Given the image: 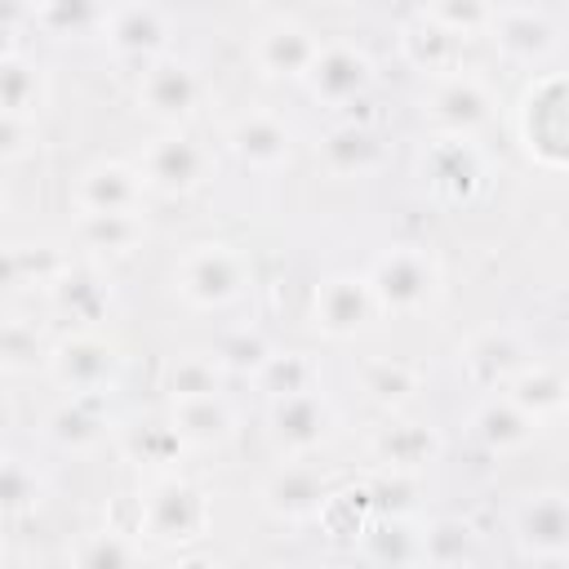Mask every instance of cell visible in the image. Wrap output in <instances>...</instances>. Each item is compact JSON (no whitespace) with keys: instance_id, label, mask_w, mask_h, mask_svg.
<instances>
[{"instance_id":"cell-7","label":"cell","mask_w":569,"mask_h":569,"mask_svg":"<svg viewBox=\"0 0 569 569\" xmlns=\"http://www.w3.org/2000/svg\"><path fill=\"white\" fill-rule=\"evenodd\" d=\"M489 107H493V98H489L485 80L471 76V71H453V76H440V80L431 84L422 116H427L445 138H467V133H476V129L489 120Z\"/></svg>"},{"instance_id":"cell-9","label":"cell","mask_w":569,"mask_h":569,"mask_svg":"<svg viewBox=\"0 0 569 569\" xmlns=\"http://www.w3.org/2000/svg\"><path fill=\"white\" fill-rule=\"evenodd\" d=\"M369 80H373V62H369V53H365L360 44H351V40H329V44H320L316 67L307 71L311 98H320V102H329V107L356 102V98L369 89Z\"/></svg>"},{"instance_id":"cell-24","label":"cell","mask_w":569,"mask_h":569,"mask_svg":"<svg viewBox=\"0 0 569 569\" xmlns=\"http://www.w3.org/2000/svg\"><path fill=\"white\" fill-rule=\"evenodd\" d=\"M471 431H476V440H480L485 449L511 453V449H525V445L533 440L538 418L525 413L511 396H493V400H485V405L471 413Z\"/></svg>"},{"instance_id":"cell-4","label":"cell","mask_w":569,"mask_h":569,"mask_svg":"<svg viewBox=\"0 0 569 569\" xmlns=\"http://www.w3.org/2000/svg\"><path fill=\"white\" fill-rule=\"evenodd\" d=\"M49 378L71 396H107L116 387L120 356L98 333H71L49 347Z\"/></svg>"},{"instance_id":"cell-6","label":"cell","mask_w":569,"mask_h":569,"mask_svg":"<svg viewBox=\"0 0 569 569\" xmlns=\"http://www.w3.org/2000/svg\"><path fill=\"white\" fill-rule=\"evenodd\" d=\"M196 102H200V76H196L191 62L164 53V58H156V62L142 67L138 107H142L151 120L178 124V120H187V116L196 111Z\"/></svg>"},{"instance_id":"cell-2","label":"cell","mask_w":569,"mask_h":569,"mask_svg":"<svg viewBox=\"0 0 569 569\" xmlns=\"http://www.w3.org/2000/svg\"><path fill=\"white\" fill-rule=\"evenodd\" d=\"M369 284H373L378 311L413 316V311H422V307L436 302V293H440V267H436V258L427 249L400 244V249H387L369 267Z\"/></svg>"},{"instance_id":"cell-3","label":"cell","mask_w":569,"mask_h":569,"mask_svg":"<svg viewBox=\"0 0 569 569\" xmlns=\"http://www.w3.org/2000/svg\"><path fill=\"white\" fill-rule=\"evenodd\" d=\"M138 525H142L147 538L169 542V547L196 542V538H204V529H209V498H204V489H196L191 480L164 476V480H156V485L142 493Z\"/></svg>"},{"instance_id":"cell-33","label":"cell","mask_w":569,"mask_h":569,"mask_svg":"<svg viewBox=\"0 0 569 569\" xmlns=\"http://www.w3.org/2000/svg\"><path fill=\"white\" fill-rule=\"evenodd\" d=\"M360 387L373 405L382 409H400L413 391H418V369L409 360H391V356H373L360 365Z\"/></svg>"},{"instance_id":"cell-28","label":"cell","mask_w":569,"mask_h":569,"mask_svg":"<svg viewBox=\"0 0 569 569\" xmlns=\"http://www.w3.org/2000/svg\"><path fill=\"white\" fill-rule=\"evenodd\" d=\"M67 267H71L67 253L53 249L49 240H22L4 249V280L13 289H53Z\"/></svg>"},{"instance_id":"cell-32","label":"cell","mask_w":569,"mask_h":569,"mask_svg":"<svg viewBox=\"0 0 569 569\" xmlns=\"http://www.w3.org/2000/svg\"><path fill=\"white\" fill-rule=\"evenodd\" d=\"M258 391H267L271 400H284V396H302V391H316L320 387V365L307 356V351H276L262 369H258Z\"/></svg>"},{"instance_id":"cell-23","label":"cell","mask_w":569,"mask_h":569,"mask_svg":"<svg viewBox=\"0 0 569 569\" xmlns=\"http://www.w3.org/2000/svg\"><path fill=\"white\" fill-rule=\"evenodd\" d=\"M49 302L58 307V316L76 320V325H98L111 311V284L102 280V271L93 267H67L58 276V284L49 289Z\"/></svg>"},{"instance_id":"cell-25","label":"cell","mask_w":569,"mask_h":569,"mask_svg":"<svg viewBox=\"0 0 569 569\" xmlns=\"http://www.w3.org/2000/svg\"><path fill=\"white\" fill-rule=\"evenodd\" d=\"M400 53L427 71V76H453L458 71V36H449L445 27H436L431 18L413 13L405 27H400Z\"/></svg>"},{"instance_id":"cell-30","label":"cell","mask_w":569,"mask_h":569,"mask_svg":"<svg viewBox=\"0 0 569 569\" xmlns=\"http://www.w3.org/2000/svg\"><path fill=\"white\" fill-rule=\"evenodd\" d=\"M173 427L182 431L187 445H222L231 440L236 431V413L222 396H209V400H187V405H173Z\"/></svg>"},{"instance_id":"cell-42","label":"cell","mask_w":569,"mask_h":569,"mask_svg":"<svg viewBox=\"0 0 569 569\" xmlns=\"http://www.w3.org/2000/svg\"><path fill=\"white\" fill-rule=\"evenodd\" d=\"M31 22L53 31V36H67V31H89V27H102L107 22V9H93V4H40L31 9Z\"/></svg>"},{"instance_id":"cell-20","label":"cell","mask_w":569,"mask_h":569,"mask_svg":"<svg viewBox=\"0 0 569 569\" xmlns=\"http://www.w3.org/2000/svg\"><path fill=\"white\" fill-rule=\"evenodd\" d=\"M227 142H231V151H236L240 164H249V169H280V164L289 160L293 133H289V124H284L280 116H271V111H244V116L231 124Z\"/></svg>"},{"instance_id":"cell-13","label":"cell","mask_w":569,"mask_h":569,"mask_svg":"<svg viewBox=\"0 0 569 569\" xmlns=\"http://www.w3.org/2000/svg\"><path fill=\"white\" fill-rule=\"evenodd\" d=\"M320 36L311 27H302L298 18H271L258 40H253V62L267 71V76H302L316 67L320 58Z\"/></svg>"},{"instance_id":"cell-47","label":"cell","mask_w":569,"mask_h":569,"mask_svg":"<svg viewBox=\"0 0 569 569\" xmlns=\"http://www.w3.org/2000/svg\"><path fill=\"white\" fill-rule=\"evenodd\" d=\"M280 569H298V565H280Z\"/></svg>"},{"instance_id":"cell-17","label":"cell","mask_w":569,"mask_h":569,"mask_svg":"<svg viewBox=\"0 0 569 569\" xmlns=\"http://www.w3.org/2000/svg\"><path fill=\"white\" fill-rule=\"evenodd\" d=\"M102 36L120 58L156 62L164 58V44H169V18L156 4H120V9H107Z\"/></svg>"},{"instance_id":"cell-27","label":"cell","mask_w":569,"mask_h":569,"mask_svg":"<svg viewBox=\"0 0 569 569\" xmlns=\"http://www.w3.org/2000/svg\"><path fill=\"white\" fill-rule=\"evenodd\" d=\"M44 102V71L22 58L13 44H4L0 53V116H22V120H36Z\"/></svg>"},{"instance_id":"cell-39","label":"cell","mask_w":569,"mask_h":569,"mask_svg":"<svg viewBox=\"0 0 569 569\" xmlns=\"http://www.w3.org/2000/svg\"><path fill=\"white\" fill-rule=\"evenodd\" d=\"M138 556H133V542L116 529H98V533H84L71 551V569H133Z\"/></svg>"},{"instance_id":"cell-10","label":"cell","mask_w":569,"mask_h":569,"mask_svg":"<svg viewBox=\"0 0 569 569\" xmlns=\"http://www.w3.org/2000/svg\"><path fill=\"white\" fill-rule=\"evenodd\" d=\"M378 311V298H373V284L369 276H351V271H338L329 276L320 289H316V329L329 333V338H351L360 333Z\"/></svg>"},{"instance_id":"cell-22","label":"cell","mask_w":569,"mask_h":569,"mask_svg":"<svg viewBox=\"0 0 569 569\" xmlns=\"http://www.w3.org/2000/svg\"><path fill=\"white\" fill-rule=\"evenodd\" d=\"M107 427H111V413H107V396H71V400H62L53 413H49V440L58 445V449H71V453H80V449H93L102 436H107Z\"/></svg>"},{"instance_id":"cell-8","label":"cell","mask_w":569,"mask_h":569,"mask_svg":"<svg viewBox=\"0 0 569 569\" xmlns=\"http://www.w3.org/2000/svg\"><path fill=\"white\" fill-rule=\"evenodd\" d=\"M267 427H271V440L280 453L289 458H302L311 449H320L329 440V427H333V409L329 400L316 391H302V396H284V400H271V413H267Z\"/></svg>"},{"instance_id":"cell-34","label":"cell","mask_w":569,"mask_h":569,"mask_svg":"<svg viewBox=\"0 0 569 569\" xmlns=\"http://www.w3.org/2000/svg\"><path fill=\"white\" fill-rule=\"evenodd\" d=\"M476 551V533L458 516H440L422 529V569H458Z\"/></svg>"},{"instance_id":"cell-15","label":"cell","mask_w":569,"mask_h":569,"mask_svg":"<svg viewBox=\"0 0 569 569\" xmlns=\"http://www.w3.org/2000/svg\"><path fill=\"white\" fill-rule=\"evenodd\" d=\"M316 156H320V164H325L333 178H369V173L382 169L387 147H382V138H378L369 124H360V120H338V124L325 129Z\"/></svg>"},{"instance_id":"cell-35","label":"cell","mask_w":569,"mask_h":569,"mask_svg":"<svg viewBox=\"0 0 569 569\" xmlns=\"http://www.w3.org/2000/svg\"><path fill=\"white\" fill-rule=\"evenodd\" d=\"M507 396H511L525 413L542 418V413H551V409H565L569 378H565L560 369H551V365H525V369L516 373V382L507 387Z\"/></svg>"},{"instance_id":"cell-45","label":"cell","mask_w":569,"mask_h":569,"mask_svg":"<svg viewBox=\"0 0 569 569\" xmlns=\"http://www.w3.org/2000/svg\"><path fill=\"white\" fill-rule=\"evenodd\" d=\"M173 569H218V565H213L209 556H187V560H178Z\"/></svg>"},{"instance_id":"cell-37","label":"cell","mask_w":569,"mask_h":569,"mask_svg":"<svg viewBox=\"0 0 569 569\" xmlns=\"http://www.w3.org/2000/svg\"><path fill=\"white\" fill-rule=\"evenodd\" d=\"M365 498H369V511H373V516L409 520V516L418 511L422 485H418V476H409V471H378V476L365 485Z\"/></svg>"},{"instance_id":"cell-44","label":"cell","mask_w":569,"mask_h":569,"mask_svg":"<svg viewBox=\"0 0 569 569\" xmlns=\"http://www.w3.org/2000/svg\"><path fill=\"white\" fill-rule=\"evenodd\" d=\"M36 142V120L0 116V160H22Z\"/></svg>"},{"instance_id":"cell-36","label":"cell","mask_w":569,"mask_h":569,"mask_svg":"<svg viewBox=\"0 0 569 569\" xmlns=\"http://www.w3.org/2000/svg\"><path fill=\"white\" fill-rule=\"evenodd\" d=\"M218 387H222V369L213 356H178L164 373V391L173 405L209 400V396H218Z\"/></svg>"},{"instance_id":"cell-38","label":"cell","mask_w":569,"mask_h":569,"mask_svg":"<svg viewBox=\"0 0 569 569\" xmlns=\"http://www.w3.org/2000/svg\"><path fill=\"white\" fill-rule=\"evenodd\" d=\"M209 356L218 360L222 373H253V378H258V369H262L276 351H271V342H267L258 329H231V333H222V338L213 342Z\"/></svg>"},{"instance_id":"cell-19","label":"cell","mask_w":569,"mask_h":569,"mask_svg":"<svg viewBox=\"0 0 569 569\" xmlns=\"http://www.w3.org/2000/svg\"><path fill=\"white\" fill-rule=\"evenodd\" d=\"M462 356V369L476 387H511L516 373L529 365L520 338L511 329H480L476 338H467V347L458 351Z\"/></svg>"},{"instance_id":"cell-11","label":"cell","mask_w":569,"mask_h":569,"mask_svg":"<svg viewBox=\"0 0 569 569\" xmlns=\"http://www.w3.org/2000/svg\"><path fill=\"white\" fill-rule=\"evenodd\" d=\"M262 507L284 520V525H302L325 516L329 507V480L320 467L311 462H284L280 471H271V480L262 485Z\"/></svg>"},{"instance_id":"cell-29","label":"cell","mask_w":569,"mask_h":569,"mask_svg":"<svg viewBox=\"0 0 569 569\" xmlns=\"http://www.w3.org/2000/svg\"><path fill=\"white\" fill-rule=\"evenodd\" d=\"M142 236L138 213H76V244L89 253H129Z\"/></svg>"},{"instance_id":"cell-26","label":"cell","mask_w":569,"mask_h":569,"mask_svg":"<svg viewBox=\"0 0 569 569\" xmlns=\"http://www.w3.org/2000/svg\"><path fill=\"white\" fill-rule=\"evenodd\" d=\"M360 547L369 556L373 569H413L422 565V529H413L409 520H369L360 533Z\"/></svg>"},{"instance_id":"cell-43","label":"cell","mask_w":569,"mask_h":569,"mask_svg":"<svg viewBox=\"0 0 569 569\" xmlns=\"http://www.w3.org/2000/svg\"><path fill=\"white\" fill-rule=\"evenodd\" d=\"M36 502H40V476H36V467H27L22 458H9L4 462V511L9 516H22Z\"/></svg>"},{"instance_id":"cell-1","label":"cell","mask_w":569,"mask_h":569,"mask_svg":"<svg viewBox=\"0 0 569 569\" xmlns=\"http://www.w3.org/2000/svg\"><path fill=\"white\" fill-rule=\"evenodd\" d=\"M249 280H253L249 258L222 240L191 244L173 267V289L182 293V302H191L200 311H222V307L240 302Z\"/></svg>"},{"instance_id":"cell-41","label":"cell","mask_w":569,"mask_h":569,"mask_svg":"<svg viewBox=\"0 0 569 569\" xmlns=\"http://www.w3.org/2000/svg\"><path fill=\"white\" fill-rule=\"evenodd\" d=\"M422 18H431L436 27H445L449 36H471V31H480V27H489V18H493V9L489 4H476V0H445V4H422L418 9Z\"/></svg>"},{"instance_id":"cell-12","label":"cell","mask_w":569,"mask_h":569,"mask_svg":"<svg viewBox=\"0 0 569 569\" xmlns=\"http://www.w3.org/2000/svg\"><path fill=\"white\" fill-rule=\"evenodd\" d=\"M142 173L120 160H98L76 178V213H138L142 204Z\"/></svg>"},{"instance_id":"cell-40","label":"cell","mask_w":569,"mask_h":569,"mask_svg":"<svg viewBox=\"0 0 569 569\" xmlns=\"http://www.w3.org/2000/svg\"><path fill=\"white\" fill-rule=\"evenodd\" d=\"M0 356H4V369H9V373H22V369H36V360H49L36 320L9 316L4 329H0Z\"/></svg>"},{"instance_id":"cell-16","label":"cell","mask_w":569,"mask_h":569,"mask_svg":"<svg viewBox=\"0 0 569 569\" xmlns=\"http://www.w3.org/2000/svg\"><path fill=\"white\" fill-rule=\"evenodd\" d=\"M516 542L529 556H565L569 551V493L542 489L516 507Z\"/></svg>"},{"instance_id":"cell-21","label":"cell","mask_w":569,"mask_h":569,"mask_svg":"<svg viewBox=\"0 0 569 569\" xmlns=\"http://www.w3.org/2000/svg\"><path fill=\"white\" fill-rule=\"evenodd\" d=\"M422 173H427L436 196L467 200L480 187V156H476V147L467 138H440L431 147V156L422 160Z\"/></svg>"},{"instance_id":"cell-14","label":"cell","mask_w":569,"mask_h":569,"mask_svg":"<svg viewBox=\"0 0 569 569\" xmlns=\"http://www.w3.org/2000/svg\"><path fill=\"white\" fill-rule=\"evenodd\" d=\"M489 31H493L498 53L511 58V62H542L556 49V22H551L547 9H533V4L493 9Z\"/></svg>"},{"instance_id":"cell-31","label":"cell","mask_w":569,"mask_h":569,"mask_svg":"<svg viewBox=\"0 0 569 569\" xmlns=\"http://www.w3.org/2000/svg\"><path fill=\"white\" fill-rule=\"evenodd\" d=\"M182 431L173 427V418L169 422H142V427H129L124 431V453L138 462V467H147V471H160V480L173 471V462L182 458Z\"/></svg>"},{"instance_id":"cell-18","label":"cell","mask_w":569,"mask_h":569,"mask_svg":"<svg viewBox=\"0 0 569 569\" xmlns=\"http://www.w3.org/2000/svg\"><path fill=\"white\" fill-rule=\"evenodd\" d=\"M369 453L382 471H409L418 476L422 467H431L440 458V431L427 422H409V418H391L387 427L373 431Z\"/></svg>"},{"instance_id":"cell-46","label":"cell","mask_w":569,"mask_h":569,"mask_svg":"<svg viewBox=\"0 0 569 569\" xmlns=\"http://www.w3.org/2000/svg\"><path fill=\"white\" fill-rule=\"evenodd\" d=\"M565 418H569V396H565Z\"/></svg>"},{"instance_id":"cell-5","label":"cell","mask_w":569,"mask_h":569,"mask_svg":"<svg viewBox=\"0 0 569 569\" xmlns=\"http://www.w3.org/2000/svg\"><path fill=\"white\" fill-rule=\"evenodd\" d=\"M133 169L142 173V182H147L151 191L182 196V191H191V187L204 182V173H209V151H204L191 133L169 129V133H160V138H151V142L142 147V156H138Z\"/></svg>"}]
</instances>
